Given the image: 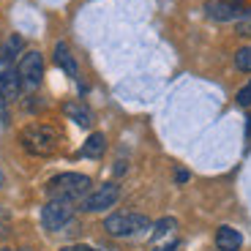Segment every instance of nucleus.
<instances>
[{"mask_svg":"<svg viewBox=\"0 0 251 251\" xmlns=\"http://www.w3.org/2000/svg\"><path fill=\"white\" fill-rule=\"evenodd\" d=\"M88 191H90V177L79 175V172H63V175H55L50 183H47L50 200L71 202V205H74L76 200H85Z\"/></svg>","mask_w":251,"mask_h":251,"instance_id":"1","label":"nucleus"},{"mask_svg":"<svg viewBox=\"0 0 251 251\" xmlns=\"http://www.w3.org/2000/svg\"><path fill=\"white\" fill-rule=\"evenodd\" d=\"M19 142H22V148H25L30 156H52L55 148H57V131L52 126L33 123V126H25V128H22Z\"/></svg>","mask_w":251,"mask_h":251,"instance_id":"2","label":"nucleus"},{"mask_svg":"<svg viewBox=\"0 0 251 251\" xmlns=\"http://www.w3.org/2000/svg\"><path fill=\"white\" fill-rule=\"evenodd\" d=\"M104 229L115 238H137L151 229V221L139 213H112L104 221Z\"/></svg>","mask_w":251,"mask_h":251,"instance_id":"3","label":"nucleus"},{"mask_svg":"<svg viewBox=\"0 0 251 251\" xmlns=\"http://www.w3.org/2000/svg\"><path fill=\"white\" fill-rule=\"evenodd\" d=\"M17 74H19L22 88L36 90L38 85H41V79H44V57H41V52H36V50L25 52V55L19 57Z\"/></svg>","mask_w":251,"mask_h":251,"instance_id":"4","label":"nucleus"},{"mask_svg":"<svg viewBox=\"0 0 251 251\" xmlns=\"http://www.w3.org/2000/svg\"><path fill=\"white\" fill-rule=\"evenodd\" d=\"M249 11L251 8L240 0H207L205 3V17L213 22H238Z\"/></svg>","mask_w":251,"mask_h":251,"instance_id":"5","label":"nucleus"},{"mask_svg":"<svg viewBox=\"0 0 251 251\" xmlns=\"http://www.w3.org/2000/svg\"><path fill=\"white\" fill-rule=\"evenodd\" d=\"M74 219V205L71 202H60V200H50L41 207V224L50 232H60L66 224H71Z\"/></svg>","mask_w":251,"mask_h":251,"instance_id":"6","label":"nucleus"},{"mask_svg":"<svg viewBox=\"0 0 251 251\" xmlns=\"http://www.w3.org/2000/svg\"><path fill=\"white\" fill-rule=\"evenodd\" d=\"M118 197H120L118 183H101V186H96V191H90V194L82 200V210H85V213H101V210H109V207L118 202Z\"/></svg>","mask_w":251,"mask_h":251,"instance_id":"7","label":"nucleus"},{"mask_svg":"<svg viewBox=\"0 0 251 251\" xmlns=\"http://www.w3.org/2000/svg\"><path fill=\"white\" fill-rule=\"evenodd\" d=\"M0 93L6 96V101L19 99V93H22L19 74L11 69V60H6V57H0Z\"/></svg>","mask_w":251,"mask_h":251,"instance_id":"8","label":"nucleus"},{"mask_svg":"<svg viewBox=\"0 0 251 251\" xmlns=\"http://www.w3.org/2000/svg\"><path fill=\"white\" fill-rule=\"evenodd\" d=\"M240 246H243V238H240V232L235 226L224 224L216 229V249L219 251H240Z\"/></svg>","mask_w":251,"mask_h":251,"instance_id":"9","label":"nucleus"},{"mask_svg":"<svg viewBox=\"0 0 251 251\" xmlns=\"http://www.w3.org/2000/svg\"><path fill=\"white\" fill-rule=\"evenodd\" d=\"M63 112L69 115V118L74 120L76 126H82V128H88V126L93 123V115H90V109L85 107V104H76V101H69V104L63 107Z\"/></svg>","mask_w":251,"mask_h":251,"instance_id":"10","label":"nucleus"},{"mask_svg":"<svg viewBox=\"0 0 251 251\" xmlns=\"http://www.w3.org/2000/svg\"><path fill=\"white\" fill-rule=\"evenodd\" d=\"M55 63L60 66L63 71L69 76H76V60H74V55H71V50L63 41H57L55 44Z\"/></svg>","mask_w":251,"mask_h":251,"instance_id":"11","label":"nucleus"},{"mask_svg":"<svg viewBox=\"0 0 251 251\" xmlns=\"http://www.w3.org/2000/svg\"><path fill=\"white\" fill-rule=\"evenodd\" d=\"M104 151H107V137L104 134H90L88 142L82 145V156H88V158H99Z\"/></svg>","mask_w":251,"mask_h":251,"instance_id":"12","label":"nucleus"},{"mask_svg":"<svg viewBox=\"0 0 251 251\" xmlns=\"http://www.w3.org/2000/svg\"><path fill=\"white\" fill-rule=\"evenodd\" d=\"M177 229V221L175 219H170V216H167V219H161V221H156V224H153V235H151V240H161V238H170L172 232H175Z\"/></svg>","mask_w":251,"mask_h":251,"instance_id":"13","label":"nucleus"},{"mask_svg":"<svg viewBox=\"0 0 251 251\" xmlns=\"http://www.w3.org/2000/svg\"><path fill=\"white\" fill-rule=\"evenodd\" d=\"M22 47H25V41H22V36H17V33H11V36L6 38V44H3V57H6V60H14L17 55H22Z\"/></svg>","mask_w":251,"mask_h":251,"instance_id":"14","label":"nucleus"},{"mask_svg":"<svg viewBox=\"0 0 251 251\" xmlns=\"http://www.w3.org/2000/svg\"><path fill=\"white\" fill-rule=\"evenodd\" d=\"M235 66H238V71H243V74H251V47H240V50L235 52Z\"/></svg>","mask_w":251,"mask_h":251,"instance_id":"15","label":"nucleus"},{"mask_svg":"<svg viewBox=\"0 0 251 251\" xmlns=\"http://www.w3.org/2000/svg\"><path fill=\"white\" fill-rule=\"evenodd\" d=\"M235 101H238V107H249L251 104V79H249V85H243V88L238 90Z\"/></svg>","mask_w":251,"mask_h":251,"instance_id":"16","label":"nucleus"},{"mask_svg":"<svg viewBox=\"0 0 251 251\" xmlns=\"http://www.w3.org/2000/svg\"><path fill=\"white\" fill-rule=\"evenodd\" d=\"M0 120L8 123V101H6V96H3V93H0Z\"/></svg>","mask_w":251,"mask_h":251,"instance_id":"17","label":"nucleus"},{"mask_svg":"<svg viewBox=\"0 0 251 251\" xmlns=\"http://www.w3.org/2000/svg\"><path fill=\"white\" fill-rule=\"evenodd\" d=\"M60 251H99V249H93V246H82V243H74V246H63Z\"/></svg>","mask_w":251,"mask_h":251,"instance_id":"18","label":"nucleus"},{"mask_svg":"<svg viewBox=\"0 0 251 251\" xmlns=\"http://www.w3.org/2000/svg\"><path fill=\"white\" fill-rule=\"evenodd\" d=\"M175 180H177V183H186V180H188V172H186V170H175Z\"/></svg>","mask_w":251,"mask_h":251,"instance_id":"19","label":"nucleus"},{"mask_svg":"<svg viewBox=\"0 0 251 251\" xmlns=\"http://www.w3.org/2000/svg\"><path fill=\"white\" fill-rule=\"evenodd\" d=\"M246 137L251 139V118H249V123H246Z\"/></svg>","mask_w":251,"mask_h":251,"instance_id":"20","label":"nucleus"},{"mask_svg":"<svg viewBox=\"0 0 251 251\" xmlns=\"http://www.w3.org/2000/svg\"><path fill=\"white\" fill-rule=\"evenodd\" d=\"M161 251H177V249H175V246H167V249H161Z\"/></svg>","mask_w":251,"mask_h":251,"instance_id":"21","label":"nucleus"},{"mask_svg":"<svg viewBox=\"0 0 251 251\" xmlns=\"http://www.w3.org/2000/svg\"><path fill=\"white\" fill-rule=\"evenodd\" d=\"M3 183H6V177H3V172H0V188H3Z\"/></svg>","mask_w":251,"mask_h":251,"instance_id":"22","label":"nucleus"}]
</instances>
